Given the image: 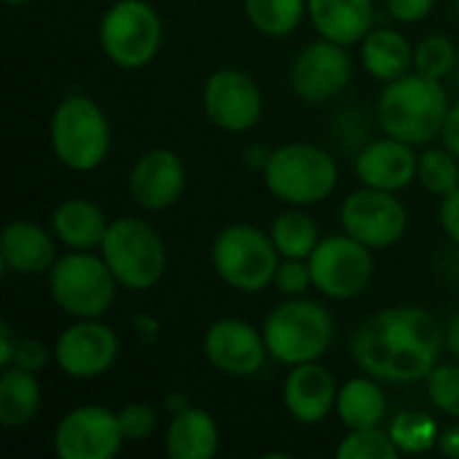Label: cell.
Instances as JSON below:
<instances>
[{"label": "cell", "instance_id": "1", "mask_svg": "<svg viewBox=\"0 0 459 459\" xmlns=\"http://www.w3.org/2000/svg\"><path fill=\"white\" fill-rule=\"evenodd\" d=\"M446 328L422 307H390L352 336L358 368L382 385H414L441 363Z\"/></svg>", "mask_w": 459, "mask_h": 459}, {"label": "cell", "instance_id": "2", "mask_svg": "<svg viewBox=\"0 0 459 459\" xmlns=\"http://www.w3.org/2000/svg\"><path fill=\"white\" fill-rule=\"evenodd\" d=\"M449 108L452 100L444 81L414 70L398 81L385 83L377 102V118L385 134L409 145H425L433 137H441Z\"/></svg>", "mask_w": 459, "mask_h": 459}, {"label": "cell", "instance_id": "3", "mask_svg": "<svg viewBox=\"0 0 459 459\" xmlns=\"http://www.w3.org/2000/svg\"><path fill=\"white\" fill-rule=\"evenodd\" d=\"M261 331L269 358L293 368L320 360L333 344L336 325L320 301L296 296L272 309Z\"/></svg>", "mask_w": 459, "mask_h": 459}, {"label": "cell", "instance_id": "4", "mask_svg": "<svg viewBox=\"0 0 459 459\" xmlns=\"http://www.w3.org/2000/svg\"><path fill=\"white\" fill-rule=\"evenodd\" d=\"M48 140L62 167L91 172L110 153V121L91 97L70 94L51 113Z\"/></svg>", "mask_w": 459, "mask_h": 459}, {"label": "cell", "instance_id": "5", "mask_svg": "<svg viewBox=\"0 0 459 459\" xmlns=\"http://www.w3.org/2000/svg\"><path fill=\"white\" fill-rule=\"evenodd\" d=\"M264 183L280 202L290 207H309L333 194L339 183V164L320 145L288 143L272 151L264 167Z\"/></svg>", "mask_w": 459, "mask_h": 459}, {"label": "cell", "instance_id": "6", "mask_svg": "<svg viewBox=\"0 0 459 459\" xmlns=\"http://www.w3.org/2000/svg\"><path fill=\"white\" fill-rule=\"evenodd\" d=\"M100 255L110 266L113 277L126 290H151L167 272V247L159 231L143 218L110 221Z\"/></svg>", "mask_w": 459, "mask_h": 459}, {"label": "cell", "instance_id": "7", "mask_svg": "<svg viewBox=\"0 0 459 459\" xmlns=\"http://www.w3.org/2000/svg\"><path fill=\"white\" fill-rule=\"evenodd\" d=\"M46 277L54 304L75 320L102 317L113 307L118 290V280L105 258L94 255V250L65 253L54 261Z\"/></svg>", "mask_w": 459, "mask_h": 459}, {"label": "cell", "instance_id": "8", "mask_svg": "<svg viewBox=\"0 0 459 459\" xmlns=\"http://www.w3.org/2000/svg\"><path fill=\"white\" fill-rule=\"evenodd\" d=\"M215 274L239 293H261L274 282L282 261L272 237L253 223L226 226L210 250Z\"/></svg>", "mask_w": 459, "mask_h": 459}, {"label": "cell", "instance_id": "9", "mask_svg": "<svg viewBox=\"0 0 459 459\" xmlns=\"http://www.w3.org/2000/svg\"><path fill=\"white\" fill-rule=\"evenodd\" d=\"M161 40V19L148 0H116L100 19V46L116 67L140 70L151 65Z\"/></svg>", "mask_w": 459, "mask_h": 459}, {"label": "cell", "instance_id": "10", "mask_svg": "<svg viewBox=\"0 0 459 459\" xmlns=\"http://www.w3.org/2000/svg\"><path fill=\"white\" fill-rule=\"evenodd\" d=\"M374 250L358 242L350 234H331L320 239L315 253L309 255V269L315 280V290L325 299L347 301L360 296L374 277Z\"/></svg>", "mask_w": 459, "mask_h": 459}, {"label": "cell", "instance_id": "11", "mask_svg": "<svg viewBox=\"0 0 459 459\" xmlns=\"http://www.w3.org/2000/svg\"><path fill=\"white\" fill-rule=\"evenodd\" d=\"M339 221L344 234L355 237L371 250H385L398 245L409 229V212L403 202L395 196V191H379L368 186L352 191L344 199L339 210Z\"/></svg>", "mask_w": 459, "mask_h": 459}, {"label": "cell", "instance_id": "12", "mask_svg": "<svg viewBox=\"0 0 459 459\" xmlns=\"http://www.w3.org/2000/svg\"><path fill=\"white\" fill-rule=\"evenodd\" d=\"M124 441L118 411L86 403L59 420L54 430V455L59 459H113Z\"/></svg>", "mask_w": 459, "mask_h": 459}, {"label": "cell", "instance_id": "13", "mask_svg": "<svg viewBox=\"0 0 459 459\" xmlns=\"http://www.w3.org/2000/svg\"><path fill=\"white\" fill-rule=\"evenodd\" d=\"M204 116L223 132H250L264 113V94L253 75L237 67L215 70L202 89Z\"/></svg>", "mask_w": 459, "mask_h": 459}, {"label": "cell", "instance_id": "14", "mask_svg": "<svg viewBox=\"0 0 459 459\" xmlns=\"http://www.w3.org/2000/svg\"><path fill=\"white\" fill-rule=\"evenodd\" d=\"M118 352H121V342L116 331L100 323V317L75 320L56 336V344L51 350L56 366L70 379H81V382L108 374L118 360Z\"/></svg>", "mask_w": 459, "mask_h": 459}, {"label": "cell", "instance_id": "15", "mask_svg": "<svg viewBox=\"0 0 459 459\" xmlns=\"http://www.w3.org/2000/svg\"><path fill=\"white\" fill-rule=\"evenodd\" d=\"M352 81V56L347 46L320 38L309 43L290 67V86L304 102H328Z\"/></svg>", "mask_w": 459, "mask_h": 459}, {"label": "cell", "instance_id": "16", "mask_svg": "<svg viewBox=\"0 0 459 459\" xmlns=\"http://www.w3.org/2000/svg\"><path fill=\"white\" fill-rule=\"evenodd\" d=\"M202 350L212 368L239 379L258 374L269 358L264 331L239 317H223L212 323L202 339Z\"/></svg>", "mask_w": 459, "mask_h": 459}, {"label": "cell", "instance_id": "17", "mask_svg": "<svg viewBox=\"0 0 459 459\" xmlns=\"http://www.w3.org/2000/svg\"><path fill=\"white\" fill-rule=\"evenodd\" d=\"M186 191V164L169 148L143 153L129 172V196L145 212L169 210Z\"/></svg>", "mask_w": 459, "mask_h": 459}, {"label": "cell", "instance_id": "18", "mask_svg": "<svg viewBox=\"0 0 459 459\" xmlns=\"http://www.w3.org/2000/svg\"><path fill=\"white\" fill-rule=\"evenodd\" d=\"M417 161L414 145L398 137H379L368 140L355 156V175L363 186L379 191H401L417 180Z\"/></svg>", "mask_w": 459, "mask_h": 459}, {"label": "cell", "instance_id": "19", "mask_svg": "<svg viewBox=\"0 0 459 459\" xmlns=\"http://www.w3.org/2000/svg\"><path fill=\"white\" fill-rule=\"evenodd\" d=\"M336 395L333 374L317 360L293 366L282 387L285 409L299 425H320L336 409Z\"/></svg>", "mask_w": 459, "mask_h": 459}, {"label": "cell", "instance_id": "20", "mask_svg": "<svg viewBox=\"0 0 459 459\" xmlns=\"http://www.w3.org/2000/svg\"><path fill=\"white\" fill-rule=\"evenodd\" d=\"M307 16L320 38L350 48L374 30L377 8L374 0H307Z\"/></svg>", "mask_w": 459, "mask_h": 459}, {"label": "cell", "instance_id": "21", "mask_svg": "<svg viewBox=\"0 0 459 459\" xmlns=\"http://www.w3.org/2000/svg\"><path fill=\"white\" fill-rule=\"evenodd\" d=\"M0 258L13 274H48L56 261V245L43 226L32 221H11L0 237Z\"/></svg>", "mask_w": 459, "mask_h": 459}, {"label": "cell", "instance_id": "22", "mask_svg": "<svg viewBox=\"0 0 459 459\" xmlns=\"http://www.w3.org/2000/svg\"><path fill=\"white\" fill-rule=\"evenodd\" d=\"M110 221L91 199L73 196L54 207L51 231L67 250H100Z\"/></svg>", "mask_w": 459, "mask_h": 459}, {"label": "cell", "instance_id": "23", "mask_svg": "<svg viewBox=\"0 0 459 459\" xmlns=\"http://www.w3.org/2000/svg\"><path fill=\"white\" fill-rule=\"evenodd\" d=\"M221 446V430L210 411L199 406H186L183 411L172 414L164 452L172 459H210Z\"/></svg>", "mask_w": 459, "mask_h": 459}, {"label": "cell", "instance_id": "24", "mask_svg": "<svg viewBox=\"0 0 459 459\" xmlns=\"http://www.w3.org/2000/svg\"><path fill=\"white\" fill-rule=\"evenodd\" d=\"M360 59L377 81L390 83L414 67V46L401 30L374 27L360 43Z\"/></svg>", "mask_w": 459, "mask_h": 459}, {"label": "cell", "instance_id": "25", "mask_svg": "<svg viewBox=\"0 0 459 459\" xmlns=\"http://www.w3.org/2000/svg\"><path fill=\"white\" fill-rule=\"evenodd\" d=\"M336 414L347 430L382 428L387 420V395L382 382L368 374L347 379L336 395Z\"/></svg>", "mask_w": 459, "mask_h": 459}, {"label": "cell", "instance_id": "26", "mask_svg": "<svg viewBox=\"0 0 459 459\" xmlns=\"http://www.w3.org/2000/svg\"><path fill=\"white\" fill-rule=\"evenodd\" d=\"M43 403L40 382L32 371L8 366L0 374V422L5 428H22L35 420Z\"/></svg>", "mask_w": 459, "mask_h": 459}, {"label": "cell", "instance_id": "27", "mask_svg": "<svg viewBox=\"0 0 459 459\" xmlns=\"http://www.w3.org/2000/svg\"><path fill=\"white\" fill-rule=\"evenodd\" d=\"M269 237H272V242H274V247H277V253L282 258H304V261H309V255L320 245L317 223L307 212H301L299 207L280 212L272 221Z\"/></svg>", "mask_w": 459, "mask_h": 459}, {"label": "cell", "instance_id": "28", "mask_svg": "<svg viewBox=\"0 0 459 459\" xmlns=\"http://www.w3.org/2000/svg\"><path fill=\"white\" fill-rule=\"evenodd\" d=\"M245 13L261 35L288 38L301 27L307 0H245Z\"/></svg>", "mask_w": 459, "mask_h": 459}, {"label": "cell", "instance_id": "29", "mask_svg": "<svg viewBox=\"0 0 459 459\" xmlns=\"http://www.w3.org/2000/svg\"><path fill=\"white\" fill-rule=\"evenodd\" d=\"M401 455H425L438 446L441 430L436 420L425 411H401L387 425Z\"/></svg>", "mask_w": 459, "mask_h": 459}, {"label": "cell", "instance_id": "30", "mask_svg": "<svg viewBox=\"0 0 459 459\" xmlns=\"http://www.w3.org/2000/svg\"><path fill=\"white\" fill-rule=\"evenodd\" d=\"M417 180L436 196H449L459 188V161L449 148H430L417 161Z\"/></svg>", "mask_w": 459, "mask_h": 459}, {"label": "cell", "instance_id": "31", "mask_svg": "<svg viewBox=\"0 0 459 459\" xmlns=\"http://www.w3.org/2000/svg\"><path fill=\"white\" fill-rule=\"evenodd\" d=\"M401 449L395 446L390 430L366 428L350 430L336 446V459H398Z\"/></svg>", "mask_w": 459, "mask_h": 459}, {"label": "cell", "instance_id": "32", "mask_svg": "<svg viewBox=\"0 0 459 459\" xmlns=\"http://www.w3.org/2000/svg\"><path fill=\"white\" fill-rule=\"evenodd\" d=\"M414 70L428 78L446 81L457 70V48H455L452 38H446V35L422 38L414 46Z\"/></svg>", "mask_w": 459, "mask_h": 459}, {"label": "cell", "instance_id": "33", "mask_svg": "<svg viewBox=\"0 0 459 459\" xmlns=\"http://www.w3.org/2000/svg\"><path fill=\"white\" fill-rule=\"evenodd\" d=\"M428 395L436 411L459 420V360L455 363H438L428 374Z\"/></svg>", "mask_w": 459, "mask_h": 459}, {"label": "cell", "instance_id": "34", "mask_svg": "<svg viewBox=\"0 0 459 459\" xmlns=\"http://www.w3.org/2000/svg\"><path fill=\"white\" fill-rule=\"evenodd\" d=\"M272 285L282 296H288V299L304 296L309 288H315L309 261H304V258H282L280 266H277V272H274V282Z\"/></svg>", "mask_w": 459, "mask_h": 459}, {"label": "cell", "instance_id": "35", "mask_svg": "<svg viewBox=\"0 0 459 459\" xmlns=\"http://www.w3.org/2000/svg\"><path fill=\"white\" fill-rule=\"evenodd\" d=\"M118 425L126 441H145L156 430V411L148 403H129L118 411Z\"/></svg>", "mask_w": 459, "mask_h": 459}, {"label": "cell", "instance_id": "36", "mask_svg": "<svg viewBox=\"0 0 459 459\" xmlns=\"http://www.w3.org/2000/svg\"><path fill=\"white\" fill-rule=\"evenodd\" d=\"M46 363H48V350L40 342H35V339H19L16 355H13V366L38 374Z\"/></svg>", "mask_w": 459, "mask_h": 459}, {"label": "cell", "instance_id": "37", "mask_svg": "<svg viewBox=\"0 0 459 459\" xmlns=\"http://www.w3.org/2000/svg\"><path fill=\"white\" fill-rule=\"evenodd\" d=\"M385 3L393 19L403 24H414V22H422L433 11L436 0H385Z\"/></svg>", "mask_w": 459, "mask_h": 459}, {"label": "cell", "instance_id": "38", "mask_svg": "<svg viewBox=\"0 0 459 459\" xmlns=\"http://www.w3.org/2000/svg\"><path fill=\"white\" fill-rule=\"evenodd\" d=\"M438 221H441V229L446 231V237L459 245V188L452 191L449 196L441 199V207H438Z\"/></svg>", "mask_w": 459, "mask_h": 459}, {"label": "cell", "instance_id": "39", "mask_svg": "<svg viewBox=\"0 0 459 459\" xmlns=\"http://www.w3.org/2000/svg\"><path fill=\"white\" fill-rule=\"evenodd\" d=\"M441 143L459 159V97L452 102V108L446 113V121L441 129Z\"/></svg>", "mask_w": 459, "mask_h": 459}, {"label": "cell", "instance_id": "40", "mask_svg": "<svg viewBox=\"0 0 459 459\" xmlns=\"http://www.w3.org/2000/svg\"><path fill=\"white\" fill-rule=\"evenodd\" d=\"M16 344H19V339H16L13 328H11L8 323H3V325H0V368L13 366Z\"/></svg>", "mask_w": 459, "mask_h": 459}, {"label": "cell", "instance_id": "41", "mask_svg": "<svg viewBox=\"0 0 459 459\" xmlns=\"http://www.w3.org/2000/svg\"><path fill=\"white\" fill-rule=\"evenodd\" d=\"M438 452H441L444 457L459 459V422L457 425H452V428H446V430H441Z\"/></svg>", "mask_w": 459, "mask_h": 459}, {"label": "cell", "instance_id": "42", "mask_svg": "<svg viewBox=\"0 0 459 459\" xmlns=\"http://www.w3.org/2000/svg\"><path fill=\"white\" fill-rule=\"evenodd\" d=\"M134 331L143 342H153L156 333H159V320L148 317V315H137L134 317Z\"/></svg>", "mask_w": 459, "mask_h": 459}, {"label": "cell", "instance_id": "43", "mask_svg": "<svg viewBox=\"0 0 459 459\" xmlns=\"http://www.w3.org/2000/svg\"><path fill=\"white\" fill-rule=\"evenodd\" d=\"M446 350L455 355V360H459V309L446 323Z\"/></svg>", "mask_w": 459, "mask_h": 459}, {"label": "cell", "instance_id": "44", "mask_svg": "<svg viewBox=\"0 0 459 459\" xmlns=\"http://www.w3.org/2000/svg\"><path fill=\"white\" fill-rule=\"evenodd\" d=\"M245 156H247V164H250V167H261V169H264V167H266V161H269V156H272V151H266V148H255V145H253Z\"/></svg>", "mask_w": 459, "mask_h": 459}, {"label": "cell", "instance_id": "45", "mask_svg": "<svg viewBox=\"0 0 459 459\" xmlns=\"http://www.w3.org/2000/svg\"><path fill=\"white\" fill-rule=\"evenodd\" d=\"M186 406H191L180 393H172L169 398H167V411H172V414H178V411H183Z\"/></svg>", "mask_w": 459, "mask_h": 459}, {"label": "cell", "instance_id": "46", "mask_svg": "<svg viewBox=\"0 0 459 459\" xmlns=\"http://www.w3.org/2000/svg\"><path fill=\"white\" fill-rule=\"evenodd\" d=\"M5 5H11V8H24L27 3H32V0H3Z\"/></svg>", "mask_w": 459, "mask_h": 459}, {"label": "cell", "instance_id": "47", "mask_svg": "<svg viewBox=\"0 0 459 459\" xmlns=\"http://www.w3.org/2000/svg\"><path fill=\"white\" fill-rule=\"evenodd\" d=\"M455 5H457V13H459V0H455Z\"/></svg>", "mask_w": 459, "mask_h": 459}]
</instances>
